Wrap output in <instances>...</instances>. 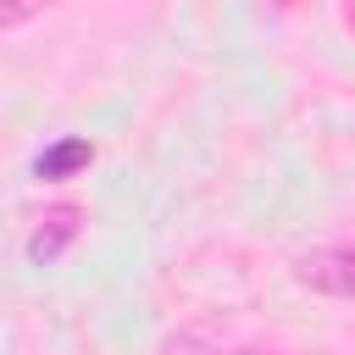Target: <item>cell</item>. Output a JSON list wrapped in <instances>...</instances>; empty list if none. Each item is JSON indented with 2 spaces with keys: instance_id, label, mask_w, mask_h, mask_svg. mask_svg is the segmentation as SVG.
<instances>
[{
  "instance_id": "7a4b0ae2",
  "label": "cell",
  "mask_w": 355,
  "mask_h": 355,
  "mask_svg": "<svg viewBox=\"0 0 355 355\" xmlns=\"http://www.w3.org/2000/svg\"><path fill=\"white\" fill-rule=\"evenodd\" d=\"M72 239H78V211L61 205V211H50V216L28 233V261H33V266H55Z\"/></svg>"
},
{
  "instance_id": "277c9868",
  "label": "cell",
  "mask_w": 355,
  "mask_h": 355,
  "mask_svg": "<svg viewBox=\"0 0 355 355\" xmlns=\"http://www.w3.org/2000/svg\"><path fill=\"white\" fill-rule=\"evenodd\" d=\"M50 0H0V28H17V22H28L33 11H44Z\"/></svg>"
},
{
  "instance_id": "5b68a950",
  "label": "cell",
  "mask_w": 355,
  "mask_h": 355,
  "mask_svg": "<svg viewBox=\"0 0 355 355\" xmlns=\"http://www.w3.org/2000/svg\"><path fill=\"white\" fill-rule=\"evenodd\" d=\"M277 6H288V0H277Z\"/></svg>"
},
{
  "instance_id": "6da1fadb",
  "label": "cell",
  "mask_w": 355,
  "mask_h": 355,
  "mask_svg": "<svg viewBox=\"0 0 355 355\" xmlns=\"http://www.w3.org/2000/svg\"><path fill=\"white\" fill-rule=\"evenodd\" d=\"M294 277L327 300H355V244H322L294 261Z\"/></svg>"
},
{
  "instance_id": "3957f363",
  "label": "cell",
  "mask_w": 355,
  "mask_h": 355,
  "mask_svg": "<svg viewBox=\"0 0 355 355\" xmlns=\"http://www.w3.org/2000/svg\"><path fill=\"white\" fill-rule=\"evenodd\" d=\"M89 155H94L89 139H61V144H50V150L33 161V178H39V183H61V178H72L78 166H89Z\"/></svg>"
}]
</instances>
